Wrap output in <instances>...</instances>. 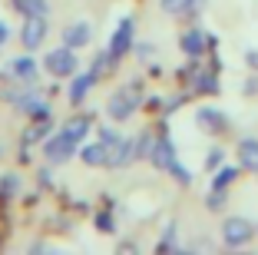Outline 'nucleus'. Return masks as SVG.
I'll return each instance as SVG.
<instances>
[{"label": "nucleus", "mask_w": 258, "mask_h": 255, "mask_svg": "<svg viewBox=\"0 0 258 255\" xmlns=\"http://www.w3.org/2000/svg\"><path fill=\"white\" fill-rule=\"evenodd\" d=\"M43 70L50 76H73L76 70H80V60H76V53H73V46H56V50H50L43 57Z\"/></svg>", "instance_id": "1"}, {"label": "nucleus", "mask_w": 258, "mask_h": 255, "mask_svg": "<svg viewBox=\"0 0 258 255\" xmlns=\"http://www.w3.org/2000/svg\"><path fill=\"white\" fill-rule=\"evenodd\" d=\"M133 43H136V20H133V17H122V20L116 23L113 37H109V53L119 60L122 53L133 50Z\"/></svg>", "instance_id": "2"}, {"label": "nucleus", "mask_w": 258, "mask_h": 255, "mask_svg": "<svg viewBox=\"0 0 258 255\" xmlns=\"http://www.w3.org/2000/svg\"><path fill=\"white\" fill-rule=\"evenodd\" d=\"M76 146H80V143H76V139H70V136L60 129L56 136H50V139H46V146H43V156L50 159V163L63 166L67 159H73V156H76Z\"/></svg>", "instance_id": "3"}, {"label": "nucleus", "mask_w": 258, "mask_h": 255, "mask_svg": "<svg viewBox=\"0 0 258 255\" xmlns=\"http://www.w3.org/2000/svg\"><path fill=\"white\" fill-rule=\"evenodd\" d=\"M251 235H255V229H251L245 219H225V225H222V242H225L228 248H242V245H248Z\"/></svg>", "instance_id": "4"}, {"label": "nucleus", "mask_w": 258, "mask_h": 255, "mask_svg": "<svg viewBox=\"0 0 258 255\" xmlns=\"http://www.w3.org/2000/svg\"><path fill=\"white\" fill-rule=\"evenodd\" d=\"M149 159H152V166L156 169H162V173H169L179 159H175V143L169 139V133H162L156 143H152V149H149Z\"/></svg>", "instance_id": "5"}, {"label": "nucleus", "mask_w": 258, "mask_h": 255, "mask_svg": "<svg viewBox=\"0 0 258 255\" xmlns=\"http://www.w3.org/2000/svg\"><path fill=\"white\" fill-rule=\"evenodd\" d=\"M46 14H37V17H27L23 20V30H20V40H23V46L27 50H37L40 43H43V37H46Z\"/></svg>", "instance_id": "6"}, {"label": "nucleus", "mask_w": 258, "mask_h": 255, "mask_svg": "<svg viewBox=\"0 0 258 255\" xmlns=\"http://www.w3.org/2000/svg\"><path fill=\"white\" fill-rule=\"evenodd\" d=\"M136 106H139V96H129V90H119V93H113V96H109L106 113L113 116V120H129Z\"/></svg>", "instance_id": "7"}, {"label": "nucleus", "mask_w": 258, "mask_h": 255, "mask_svg": "<svg viewBox=\"0 0 258 255\" xmlns=\"http://www.w3.org/2000/svg\"><path fill=\"white\" fill-rule=\"evenodd\" d=\"M90 37H93V27L86 20H76V23H70L67 30H63V43L73 46V50L86 46V43H90Z\"/></svg>", "instance_id": "8"}, {"label": "nucleus", "mask_w": 258, "mask_h": 255, "mask_svg": "<svg viewBox=\"0 0 258 255\" xmlns=\"http://www.w3.org/2000/svg\"><path fill=\"white\" fill-rule=\"evenodd\" d=\"M133 159H136V143H133V139H119V143L106 152V166H113V169L133 163Z\"/></svg>", "instance_id": "9"}, {"label": "nucleus", "mask_w": 258, "mask_h": 255, "mask_svg": "<svg viewBox=\"0 0 258 255\" xmlns=\"http://www.w3.org/2000/svg\"><path fill=\"white\" fill-rule=\"evenodd\" d=\"M14 103H17L20 113H30V116H37V120H46V116H50V106L40 99V93H23L20 99H14Z\"/></svg>", "instance_id": "10"}, {"label": "nucleus", "mask_w": 258, "mask_h": 255, "mask_svg": "<svg viewBox=\"0 0 258 255\" xmlns=\"http://www.w3.org/2000/svg\"><path fill=\"white\" fill-rule=\"evenodd\" d=\"M93 83H96V76H93V73H80V76H73V83H70V103H73V106L83 103V99L90 96Z\"/></svg>", "instance_id": "11"}, {"label": "nucleus", "mask_w": 258, "mask_h": 255, "mask_svg": "<svg viewBox=\"0 0 258 255\" xmlns=\"http://www.w3.org/2000/svg\"><path fill=\"white\" fill-rule=\"evenodd\" d=\"M179 46H182L185 57H192V60H196L199 53L209 46V37H205V33H199V30H185L182 37H179Z\"/></svg>", "instance_id": "12"}, {"label": "nucleus", "mask_w": 258, "mask_h": 255, "mask_svg": "<svg viewBox=\"0 0 258 255\" xmlns=\"http://www.w3.org/2000/svg\"><path fill=\"white\" fill-rule=\"evenodd\" d=\"M238 166L248 169V173H258V139H242L238 143Z\"/></svg>", "instance_id": "13"}, {"label": "nucleus", "mask_w": 258, "mask_h": 255, "mask_svg": "<svg viewBox=\"0 0 258 255\" xmlns=\"http://www.w3.org/2000/svg\"><path fill=\"white\" fill-rule=\"evenodd\" d=\"M196 123L202 129H225V113L215 110V106H202V110L196 113Z\"/></svg>", "instance_id": "14"}, {"label": "nucleus", "mask_w": 258, "mask_h": 255, "mask_svg": "<svg viewBox=\"0 0 258 255\" xmlns=\"http://www.w3.org/2000/svg\"><path fill=\"white\" fill-rule=\"evenodd\" d=\"M10 76H17V80H37V60L33 57H17V60H10Z\"/></svg>", "instance_id": "15"}, {"label": "nucleus", "mask_w": 258, "mask_h": 255, "mask_svg": "<svg viewBox=\"0 0 258 255\" xmlns=\"http://www.w3.org/2000/svg\"><path fill=\"white\" fill-rule=\"evenodd\" d=\"M63 133H67L70 139H76V143H83L86 133H90V120H86V116H73V120H67Z\"/></svg>", "instance_id": "16"}, {"label": "nucleus", "mask_w": 258, "mask_h": 255, "mask_svg": "<svg viewBox=\"0 0 258 255\" xmlns=\"http://www.w3.org/2000/svg\"><path fill=\"white\" fill-rule=\"evenodd\" d=\"M80 156H83L86 166H106V146L103 143H90L80 149Z\"/></svg>", "instance_id": "17"}, {"label": "nucleus", "mask_w": 258, "mask_h": 255, "mask_svg": "<svg viewBox=\"0 0 258 255\" xmlns=\"http://www.w3.org/2000/svg\"><path fill=\"white\" fill-rule=\"evenodd\" d=\"M10 4H14L23 17H37V14H46V10H50L46 0H10Z\"/></svg>", "instance_id": "18"}, {"label": "nucleus", "mask_w": 258, "mask_h": 255, "mask_svg": "<svg viewBox=\"0 0 258 255\" xmlns=\"http://www.w3.org/2000/svg\"><path fill=\"white\" fill-rule=\"evenodd\" d=\"M235 176H238L235 166H225V169H219V173L212 176V189H225V186H232V182H235Z\"/></svg>", "instance_id": "19"}, {"label": "nucleus", "mask_w": 258, "mask_h": 255, "mask_svg": "<svg viewBox=\"0 0 258 255\" xmlns=\"http://www.w3.org/2000/svg\"><path fill=\"white\" fill-rule=\"evenodd\" d=\"M133 143H136V159H143V156H149V149H152L156 139H152L149 133H139V139H133Z\"/></svg>", "instance_id": "20"}, {"label": "nucleus", "mask_w": 258, "mask_h": 255, "mask_svg": "<svg viewBox=\"0 0 258 255\" xmlns=\"http://www.w3.org/2000/svg\"><path fill=\"white\" fill-rule=\"evenodd\" d=\"M119 139H122V136H119V133H116V129H109V126H103V129H99V143L106 146V152H109V149H113V146H116V143H119Z\"/></svg>", "instance_id": "21"}, {"label": "nucleus", "mask_w": 258, "mask_h": 255, "mask_svg": "<svg viewBox=\"0 0 258 255\" xmlns=\"http://www.w3.org/2000/svg\"><path fill=\"white\" fill-rule=\"evenodd\" d=\"M169 173L175 176V182H179V186H192V173H189V169H185L182 163H175L172 169H169Z\"/></svg>", "instance_id": "22"}, {"label": "nucleus", "mask_w": 258, "mask_h": 255, "mask_svg": "<svg viewBox=\"0 0 258 255\" xmlns=\"http://www.w3.org/2000/svg\"><path fill=\"white\" fill-rule=\"evenodd\" d=\"M46 129H50V123H37V126H30L27 133H23V143H37V139L46 133Z\"/></svg>", "instance_id": "23"}, {"label": "nucleus", "mask_w": 258, "mask_h": 255, "mask_svg": "<svg viewBox=\"0 0 258 255\" xmlns=\"http://www.w3.org/2000/svg\"><path fill=\"white\" fill-rule=\"evenodd\" d=\"M185 4H189V0H159V7L166 10V14H182Z\"/></svg>", "instance_id": "24"}, {"label": "nucleus", "mask_w": 258, "mask_h": 255, "mask_svg": "<svg viewBox=\"0 0 258 255\" xmlns=\"http://www.w3.org/2000/svg\"><path fill=\"white\" fill-rule=\"evenodd\" d=\"M205 206H209V209H222V206H225V192H222V189H212V192H209V202H205Z\"/></svg>", "instance_id": "25"}, {"label": "nucleus", "mask_w": 258, "mask_h": 255, "mask_svg": "<svg viewBox=\"0 0 258 255\" xmlns=\"http://www.w3.org/2000/svg\"><path fill=\"white\" fill-rule=\"evenodd\" d=\"M172 245H175V225H169V229H166V239H159V245H156V248H159V252H169Z\"/></svg>", "instance_id": "26"}, {"label": "nucleus", "mask_w": 258, "mask_h": 255, "mask_svg": "<svg viewBox=\"0 0 258 255\" xmlns=\"http://www.w3.org/2000/svg\"><path fill=\"white\" fill-rule=\"evenodd\" d=\"M17 186H20V182H17V176H7V179H0V192H4V195H14V192H17Z\"/></svg>", "instance_id": "27"}, {"label": "nucleus", "mask_w": 258, "mask_h": 255, "mask_svg": "<svg viewBox=\"0 0 258 255\" xmlns=\"http://www.w3.org/2000/svg\"><path fill=\"white\" fill-rule=\"evenodd\" d=\"M205 166H209V169L222 166V149H212V152H209V156H205Z\"/></svg>", "instance_id": "28"}, {"label": "nucleus", "mask_w": 258, "mask_h": 255, "mask_svg": "<svg viewBox=\"0 0 258 255\" xmlns=\"http://www.w3.org/2000/svg\"><path fill=\"white\" fill-rule=\"evenodd\" d=\"M96 229L99 232H113V219L109 216H96Z\"/></svg>", "instance_id": "29"}, {"label": "nucleus", "mask_w": 258, "mask_h": 255, "mask_svg": "<svg viewBox=\"0 0 258 255\" xmlns=\"http://www.w3.org/2000/svg\"><path fill=\"white\" fill-rule=\"evenodd\" d=\"M7 37H10V27H7V23H4V20H0V46L7 43Z\"/></svg>", "instance_id": "30"}, {"label": "nucleus", "mask_w": 258, "mask_h": 255, "mask_svg": "<svg viewBox=\"0 0 258 255\" xmlns=\"http://www.w3.org/2000/svg\"><path fill=\"white\" fill-rule=\"evenodd\" d=\"M248 63H251V67H258V53H248Z\"/></svg>", "instance_id": "31"}, {"label": "nucleus", "mask_w": 258, "mask_h": 255, "mask_svg": "<svg viewBox=\"0 0 258 255\" xmlns=\"http://www.w3.org/2000/svg\"><path fill=\"white\" fill-rule=\"evenodd\" d=\"M0 152H4V149H0Z\"/></svg>", "instance_id": "32"}]
</instances>
